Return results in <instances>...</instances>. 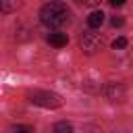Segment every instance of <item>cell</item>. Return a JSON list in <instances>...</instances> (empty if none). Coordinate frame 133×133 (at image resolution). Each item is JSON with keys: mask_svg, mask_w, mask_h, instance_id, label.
Returning a JSON list of instances; mask_svg holds the SVG:
<instances>
[{"mask_svg": "<svg viewBox=\"0 0 133 133\" xmlns=\"http://www.w3.org/2000/svg\"><path fill=\"white\" fill-rule=\"evenodd\" d=\"M29 102L35 106H44V108H60L62 106V98L56 91H48V89H33L27 94Z\"/></svg>", "mask_w": 133, "mask_h": 133, "instance_id": "cell-2", "label": "cell"}, {"mask_svg": "<svg viewBox=\"0 0 133 133\" xmlns=\"http://www.w3.org/2000/svg\"><path fill=\"white\" fill-rule=\"evenodd\" d=\"M123 23H125L123 17H112V19H110V25H112V27H121Z\"/></svg>", "mask_w": 133, "mask_h": 133, "instance_id": "cell-11", "label": "cell"}, {"mask_svg": "<svg viewBox=\"0 0 133 133\" xmlns=\"http://www.w3.org/2000/svg\"><path fill=\"white\" fill-rule=\"evenodd\" d=\"M102 23H104V12H102V10H94V12L87 15V25H89L91 29H98Z\"/></svg>", "mask_w": 133, "mask_h": 133, "instance_id": "cell-6", "label": "cell"}, {"mask_svg": "<svg viewBox=\"0 0 133 133\" xmlns=\"http://www.w3.org/2000/svg\"><path fill=\"white\" fill-rule=\"evenodd\" d=\"M104 94L108 100H123L125 98V87L121 83H108L104 87Z\"/></svg>", "mask_w": 133, "mask_h": 133, "instance_id": "cell-4", "label": "cell"}, {"mask_svg": "<svg viewBox=\"0 0 133 133\" xmlns=\"http://www.w3.org/2000/svg\"><path fill=\"white\" fill-rule=\"evenodd\" d=\"M17 6H19L17 2H0V10H4V12L12 10V8H17Z\"/></svg>", "mask_w": 133, "mask_h": 133, "instance_id": "cell-10", "label": "cell"}, {"mask_svg": "<svg viewBox=\"0 0 133 133\" xmlns=\"http://www.w3.org/2000/svg\"><path fill=\"white\" fill-rule=\"evenodd\" d=\"M10 133H33V129L29 125H15L10 127Z\"/></svg>", "mask_w": 133, "mask_h": 133, "instance_id": "cell-8", "label": "cell"}, {"mask_svg": "<svg viewBox=\"0 0 133 133\" xmlns=\"http://www.w3.org/2000/svg\"><path fill=\"white\" fill-rule=\"evenodd\" d=\"M112 6H123V0H110Z\"/></svg>", "mask_w": 133, "mask_h": 133, "instance_id": "cell-12", "label": "cell"}, {"mask_svg": "<svg viewBox=\"0 0 133 133\" xmlns=\"http://www.w3.org/2000/svg\"><path fill=\"white\" fill-rule=\"evenodd\" d=\"M66 42H69L66 33H60V31L48 33V44H50V46H54V48H62V46H66Z\"/></svg>", "mask_w": 133, "mask_h": 133, "instance_id": "cell-5", "label": "cell"}, {"mask_svg": "<svg viewBox=\"0 0 133 133\" xmlns=\"http://www.w3.org/2000/svg\"><path fill=\"white\" fill-rule=\"evenodd\" d=\"M112 48H114V50H123V48H127V37H123V35L116 37V39L112 42Z\"/></svg>", "mask_w": 133, "mask_h": 133, "instance_id": "cell-9", "label": "cell"}, {"mask_svg": "<svg viewBox=\"0 0 133 133\" xmlns=\"http://www.w3.org/2000/svg\"><path fill=\"white\" fill-rule=\"evenodd\" d=\"M39 21L46 27H62L69 23V8L64 2H48L39 10Z\"/></svg>", "mask_w": 133, "mask_h": 133, "instance_id": "cell-1", "label": "cell"}, {"mask_svg": "<svg viewBox=\"0 0 133 133\" xmlns=\"http://www.w3.org/2000/svg\"><path fill=\"white\" fill-rule=\"evenodd\" d=\"M81 50L85 52V54H96L98 50H102V46H104V37L100 35V33H94V31H85L83 35H81Z\"/></svg>", "mask_w": 133, "mask_h": 133, "instance_id": "cell-3", "label": "cell"}, {"mask_svg": "<svg viewBox=\"0 0 133 133\" xmlns=\"http://www.w3.org/2000/svg\"><path fill=\"white\" fill-rule=\"evenodd\" d=\"M52 133H73V127H71L69 123L60 121V123H56V125H54V131H52Z\"/></svg>", "mask_w": 133, "mask_h": 133, "instance_id": "cell-7", "label": "cell"}]
</instances>
